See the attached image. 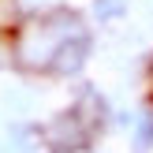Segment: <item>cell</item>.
<instances>
[{
    "label": "cell",
    "instance_id": "8992f818",
    "mask_svg": "<svg viewBox=\"0 0 153 153\" xmlns=\"http://www.w3.org/2000/svg\"><path fill=\"white\" fill-rule=\"evenodd\" d=\"M0 153H4V149H0Z\"/></svg>",
    "mask_w": 153,
    "mask_h": 153
},
{
    "label": "cell",
    "instance_id": "3957f363",
    "mask_svg": "<svg viewBox=\"0 0 153 153\" xmlns=\"http://www.w3.org/2000/svg\"><path fill=\"white\" fill-rule=\"evenodd\" d=\"M94 11H97L101 22H112V19H123L127 4H123V0H94Z\"/></svg>",
    "mask_w": 153,
    "mask_h": 153
},
{
    "label": "cell",
    "instance_id": "6da1fadb",
    "mask_svg": "<svg viewBox=\"0 0 153 153\" xmlns=\"http://www.w3.org/2000/svg\"><path fill=\"white\" fill-rule=\"evenodd\" d=\"M86 60H90V37L86 34H71V37H64V41L52 49L49 71L67 79V75H79L82 67H86Z\"/></svg>",
    "mask_w": 153,
    "mask_h": 153
},
{
    "label": "cell",
    "instance_id": "7a4b0ae2",
    "mask_svg": "<svg viewBox=\"0 0 153 153\" xmlns=\"http://www.w3.org/2000/svg\"><path fill=\"white\" fill-rule=\"evenodd\" d=\"M45 142L56 149H82V142H86V123H82L79 112H64V116H56L49 127H45Z\"/></svg>",
    "mask_w": 153,
    "mask_h": 153
},
{
    "label": "cell",
    "instance_id": "5b68a950",
    "mask_svg": "<svg viewBox=\"0 0 153 153\" xmlns=\"http://www.w3.org/2000/svg\"><path fill=\"white\" fill-rule=\"evenodd\" d=\"M138 142H142V146H149V142H153V116H146V120L138 123Z\"/></svg>",
    "mask_w": 153,
    "mask_h": 153
},
{
    "label": "cell",
    "instance_id": "277c9868",
    "mask_svg": "<svg viewBox=\"0 0 153 153\" xmlns=\"http://www.w3.org/2000/svg\"><path fill=\"white\" fill-rule=\"evenodd\" d=\"M19 26V0H0V30Z\"/></svg>",
    "mask_w": 153,
    "mask_h": 153
}]
</instances>
